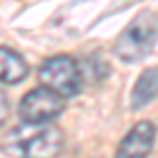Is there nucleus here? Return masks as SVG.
Segmentation results:
<instances>
[{
	"instance_id": "6e6552de",
	"label": "nucleus",
	"mask_w": 158,
	"mask_h": 158,
	"mask_svg": "<svg viewBox=\"0 0 158 158\" xmlns=\"http://www.w3.org/2000/svg\"><path fill=\"white\" fill-rule=\"evenodd\" d=\"M6 116H9V101L4 97V93L0 91V127L6 122Z\"/></svg>"
},
{
	"instance_id": "423d86ee",
	"label": "nucleus",
	"mask_w": 158,
	"mask_h": 158,
	"mask_svg": "<svg viewBox=\"0 0 158 158\" xmlns=\"http://www.w3.org/2000/svg\"><path fill=\"white\" fill-rule=\"evenodd\" d=\"M27 76V63L17 51L0 47V82L17 85Z\"/></svg>"
},
{
	"instance_id": "7ed1b4c3",
	"label": "nucleus",
	"mask_w": 158,
	"mask_h": 158,
	"mask_svg": "<svg viewBox=\"0 0 158 158\" xmlns=\"http://www.w3.org/2000/svg\"><path fill=\"white\" fill-rule=\"evenodd\" d=\"M40 82L59 97H76L82 89V74L78 63L68 55L51 57L40 65Z\"/></svg>"
},
{
	"instance_id": "20e7f679",
	"label": "nucleus",
	"mask_w": 158,
	"mask_h": 158,
	"mask_svg": "<svg viewBox=\"0 0 158 158\" xmlns=\"http://www.w3.org/2000/svg\"><path fill=\"white\" fill-rule=\"evenodd\" d=\"M65 108V99L59 97L57 93H53L49 89L40 86L30 91L21 103H19V118L27 127H40L47 122L55 120Z\"/></svg>"
},
{
	"instance_id": "39448f33",
	"label": "nucleus",
	"mask_w": 158,
	"mask_h": 158,
	"mask_svg": "<svg viewBox=\"0 0 158 158\" xmlns=\"http://www.w3.org/2000/svg\"><path fill=\"white\" fill-rule=\"evenodd\" d=\"M156 139V129L150 120L137 122L118 146L116 158H148Z\"/></svg>"
},
{
	"instance_id": "f257e3e1",
	"label": "nucleus",
	"mask_w": 158,
	"mask_h": 158,
	"mask_svg": "<svg viewBox=\"0 0 158 158\" xmlns=\"http://www.w3.org/2000/svg\"><path fill=\"white\" fill-rule=\"evenodd\" d=\"M4 150L15 158H59L63 150V133L51 124H40L25 131L19 129L9 137Z\"/></svg>"
},
{
	"instance_id": "0eeeda50",
	"label": "nucleus",
	"mask_w": 158,
	"mask_h": 158,
	"mask_svg": "<svg viewBox=\"0 0 158 158\" xmlns=\"http://www.w3.org/2000/svg\"><path fill=\"white\" fill-rule=\"evenodd\" d=\"M158 95V68H148L146 72L137 78L131 93V106L133 110H141L148 103H152Z\"/></svg>"
},
{
	"instance_id": "f03ea898",
	"label": "nucleus",
	"mask_w": 158,
	"mask_h": 158,
	"mask_svg": "<svg viewBox=\"0 0 158 158\" xmlns=\"http://www.w3.org/2000/svg\"><path fill=\"white\" fill-rule=\"evenodd\" d=\"M156 40H158V19L152 13H141L116 38L114 53L118 59L127 61V63H135V61L143 59L154 49Z\"/></svg>"
}]
</instances>
